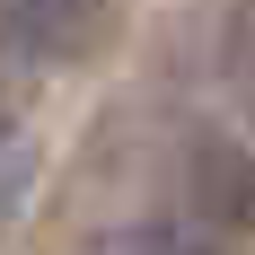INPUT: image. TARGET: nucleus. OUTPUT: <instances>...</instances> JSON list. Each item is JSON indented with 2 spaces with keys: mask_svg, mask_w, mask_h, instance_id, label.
<instances>
[{
  "mask_svg": "<svg viewBox=\"0 0 255 255\" xmlns=\"http://www.w3.org/2000/svg\"><path fill=\"white\" fill-rule=\"evenodd\" d=\"M106 255H194V238L185 229H132V238H115Z\"/></svg>",
  "mask_w": 255,
  "mask_h": 255,
  "instance_id": "obj_3",
  "label": "nucleus"
},
{
  "mask_svg": "<svg viewBox=\"0 0 255 255\" xmlns=\"http://www.w3.org/2000/svg\"><path fill=\"white\" fill-rule=\"evenodd\" d=\"M26 185H35V141L0 124V229L26 211Z\"/></svg>",
  "mask_w": 255,
  "mask_h": 255,
  "instance_id": "obj_2",
  "label": "nucleus"
},
{
  "mask_svg": "<svg viewBox=\"0 0 255 255\" xmlns=\"http://www.w3.org/2000/svg\"><path fill=\"white\" fill-rule=\"evenodd\" d=\"M97 0H0V53L9 62H62L88 35Z\"/></svg>",
  "mask_w": 255,
  "mask_h": 255,
  "instance_id": "obj_1",
  "label": "nucleus"
}]
</instances>
